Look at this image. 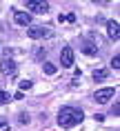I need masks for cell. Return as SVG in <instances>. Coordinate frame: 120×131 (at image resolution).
Returning <instances> with one entry per match:
<instances>
[{"label": "cell", "instance_id": "cell-1", "mask_svg": "<svg viewBox=\"0 0 120 131\" xmlns=\"http://www.w3.org/2000/svg\"><path fill=\"white\" fill-rule=\"evenodd\" d=\"M82 120H85V113L78 107H62V109L58 111V124L62 129H71V127L80 124Z\"/></svg>", "mask_w": 120, "mask_h": 131}, {"label": "cell", "instance_id": "cell-10", "mask_svg": "<svg viewBox=\"0 0 120 131\" xmlns=\"http://www.w3.org/2000/svg\"><path fill=\"white\" fill-rule=\"evenodd\" d=\"M107 78H109V69H96L93 71V80H96V82H102Z\"/></svg>", "mask_w": 120, "mask_h": 131}, {"label": "cell", "instance_id": "cell-16", "mask_svg": "<svg viewBox=\"0 0 120 131\" xmlns=\"http://www.w3.org/2000/svg\"><path fill=\"white\" fill-rule=\"evenodd\" d=\"M0 131H9V122H7V118H0Z\"/></svg>", "mask_w": 120, "mask_h": 131}, {"label": "cell", "instance_id": "cell-11", "mask_svg": "<svg viewBox=\"0 0 120 131\" xmlns=\"http://www.w3.org/2000/svg\"><path fill=\"white\" fill-rule=\"evenodd\" d=\"M42 71L47 73V76H53V73L58 71V67L53 64V62H45V64H42Z\"/></svg>", "mask_w": 120, "mask_h": 131}, {"label": "cell", "instance_id": "cell-3", "mask_svg": "<svg viewBox=\"0 0 120 131\" xmlns=\"http://www.w3.org/2000/svg\"><path fill=\"white\" fill-rule=\"evenodd\" d=\"M27 11H36V14H47L49 11V2H38V0H27L25 2Z\"/></svg>", "mask_w": 120, "mask_h": 131}, {"label": "cell", "instance_id": "cell-4", "mask_svg": "<svg viewBox=\"0 0 120 131\" xmlns=\"http://www.w3.org/2000/svg\"><path fill=\"white\" fill-rule=\"evenodd\" d=\"M113 93H116L113 87H105V89H98V91H96V96H93V98H96V102L102 104V102H109V100L113 98Z\"/></svg>", "mask_w": 120, "mask_h": 131}, {"label": "cell", "instance_id": "cell-14", "mask_svg": "<svg viewBox=\"0 0 120 131\" xmlns=\"http://www.w3.org/2000/svg\"><path fill=\"white\" fill-rule=\"evenodd\" d=\"M18 122H20V124H27V122H29V113H27V111L18 113Z\"/></svg>", "mask_w": 120, "mask_h": 131}, {"label": "cell", "instance_id": "cell-17", "mask_svg": "<svg viewBox=\"0 0 120 131\" xmlns=\"http://www.w3.org/2000/svg\"><path fill=\"white\" fill-rule=\"evenodd\" d=\"M111 67L113 69H120V56H113L111 58Z\"/></svg>", "mask_w": 120, "mask_h": 131}, {"label": "cell", "instance_id": "cell-12", "mask_svg": "<svg viewBox=\"0 0 120 131\" xmlns=\"http://www.w3.org/2000/svg\"><path fill=\"white\" fill-rule=\"evenodd\" d=\"M58 22H76V14H60Z\"/></svg>", "mask_w": 120, "mask_h": 131}, {"label": "cell", "instance_id": "cell-5", "mask_svg": "<svg viewBox=\"0 0 120 131\" xmlns=\"http://www.w3.org/2000/svg\"><path fill=\"white\" fill-rule=\"evenodd\" d=\"M0 71H2L5 76H16V71H18V64H16L11 58H2V62H0Z\"/></svg>", "mask_w": 120, "mask_h": 131}, {"label": "cell", "instance_id": "cell-9", "mask_svg": "<svg viewBox=\"0 0 120 131\" xmlns=\"http://www.w3.org/2000/svg\"><path fill=\"white\" fill-rule=\"evenodd\" d=\"M82 53L85 56H96L98 53V47H96L93 42H85V45H82Z\"/></svg>", "mask_w": 120, "mask_h": 131}, {"label": "cell", "instance_id": "cell-13", "mask_svg": "<svg viewBox=\"0 0 120 131\" xmlns=\"http://www.w3.org/2000/svg\"><path fill=\"white\" fill-rule=\"evenodd\" d=\"M18 87H20V91H29L31 87H34V82H31V80H20Z\"/></svg>", "mask_w": 120, "mask_h": 131}, {"label": "cell", "instance_id": "cell-6", "mask_svg": "<svg viewBox=\"0 0 120 131\" xmlns=\"http://www.w3.org/2000/svg\"><path fill=\"white\" fill-rule=\"evenodd\" d=\"M14 22L20 27H31V14L27 11H14Z\"/></svg>", "mask_w": 120, "mask_h": 131}, {"label": "cell", "instance_id": "cell-2", "mask_svg": "<svg viewBox=\"0 0 120 131\" xmlns=\"http://www.w3.org/2000/svg\"><path fill=\"white\" fill-rule=\"evenodd\" d=\"M27 36H29V38H34V40H40V38H51L53 31H51L49 27H29Z\"/></svg>", "mask_w": 120, "mask_h": 131}, {"label": "cell", "instance_id": "cell-8", "mask_svg": "<svg viewBox=\"0 0 120 131\" xmlns=\"http://www.w3.org/2000/svg\"><path fill=\"white\" fill-rule=\"evenodd\" d=\"M107 36H109L111 40H118V38H120V25H118V20H109V22H107Z\"/></svg>", "mask_w": 120, "mask_h": 131}, {"label": "cell", "instance_id": "cell-15", "mask_svg": "<svg viewBox=\"0 0 120 131\" xmlns=\"http://www.w3.org/2000/svg\"><path fill=\"white\" fill-rule=\"evenodd\" d=\"M9 98H11V96H9L7 91H5V89H0V104H5V102H9Z\"/></svg>", "mask_w": 120, "mask_h": 131}, {"label": "cell", "instance_id": "cell-7", "mask_svg": "<svg viewBox=\"0 0 120 131\" xmlns=\"http://www.w3.org/2000/svg\"><path fill=\"white\" fill-rule=\"evenodd\" d=\"M60 64H62V67H71V64H73V49L71 47L60 49Z\"/></svg>", "mask_w": 120, "mask_h": 131}]
</instances>
